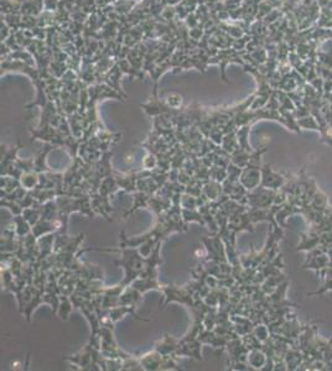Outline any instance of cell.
I'll use <instances>...</instances> for the list:
<instances>
[{
  "mask_svg": "<svg viewBox=\"0 0 332 371\" xmlns=\"http://www.w3.org/2000/svg\"><path fill=\"white\" fill-rule=\"evenodd\" d=\"M317 246H320V234L312 232V230L300 234V242L297 245L296 250L311 251Z\"/></svg>",
  "mask_w": 332,
  "mask_h": 371,
  "instance_id": "cell-1",
  "label": "cell"
},
{
  "mask_svg": "<svg viewBox=\"0 0 332 371\" xmlns=\"http://www.w3.org/2000/svg\"><path fill=\"white\" fill-rule=\"evenodd\" d=\"M265 169H264V184H265V186L274 188V190H278L279 187L284 186V177L280 176V174L273 173L271 169H269V166H265Z\"/></svg>",
  "mask_w": 332,
  "mask_h": 371,
  "instance_id": "cell-2",
  "label": "cell"
}]
</instances>
